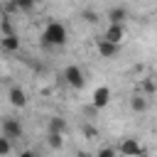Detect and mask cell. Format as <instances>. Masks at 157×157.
<instances>
[{"label": "cell", "instance_id": "6da1fadb", "mask_svg": "<svg viewBox=\"0 0 157 157\" xmlns=\"http://www.w3.org/2000/svg\"><path fill=\"white\" fill-rule=\"evenodd\" d=\"M39 39H42V47H47V49L64 47V44H66V39H69V32H66V27H64L61 22L52 20V22H47V25H44V29H42Z\"/></svg>", "mask_w": 157, "mask_h": 157}, {"label": "cell", "instance_id": "7a4b0ae2", "mask_svg": "<svg viewBox=\"0 0 157 157\" xmlns=\"http://www.w3.org/2000/svg\"><path fill=\"white\" fill-rule=\"evenodd\" d=\"M61 78H64V83H66V86H71V88H83V83H86L83 71H81L76 64L66 66V69H64V74H61Z\"/></svg>", "mask_w": 157, "mask_h": 157}, {"label": "cell", "instance_id": "3957f363", "mask_svg": "<svg viewBox=\"0 0 157 157\" xmlns=\"http://www.w3.org/2000/svg\"><path fill=\"white\" fill-rule=\"evenodd\" d=\"M0 128H2V135H5V137H10V140H20V137H22V132H25V130H22V123H20L17 118H10V115H7V118H2Z\"/></svg>", "mask_w": 157, "mask_h": 157}, {"label": "cell", "instance_id": "277c9868", "mask_svg": "<svg viewBox=\"0 0 157 157\" xmlns=\"http://www.w3.org/2000/svg\"><path fill=\"white\" fill-rule=\"evenodd\" d=\"M142 150V145H140V140L137 137H123L120 140V145H118V155L120 157H137V152Z\"/></svg>", "mask_w": 157, "mask_h": 157}, {"label": "cell", "instance_id": "5b68a950", "mask_svg": "<svg viewBox=\"0 0 157 157\" xmlns=\"http://www.w3.org/2000/svg\"><path fill=\"white\" fill-rule=\"evenodd\" d=\"M118 47H120V44H113V42H108L105 37H101V39L96 42V52H98L103 59H110V56H115V54H118Z\"/></svg>", "mask_w": 157, "mask_h": 157}, {"label": "cell", "instance_id": "8992f818", "mask_svg": "<svg viewBox=\"0 0 157 157\" xmlns=\"http://www.w3.org/2000/svg\"><path fill=\"white\" fill-rule=\"evenodd\" d=\"M93 108H105L108 103H110V88L108 86H98L96 91H93Z\"/></svg>", "mask_w": 157, "mask_h": 157}, {"label": "cell", "instance_id": "52a82bcc", "mask_svg": "<svg viewBox=\"0 0 157 157\" xmlns=\"http://www.w3.org/2000/svg\"><path fill=\"white\" fill-rule=\"evenodd\" d=\"M7 98H10V105H15V108H25L27 105V93L20 86H12L10 93H7Z\"/></svg>", "mask_w": 157, "mask_h": 157}, {"label": "cell", "instance_id": "ba28073f", "mask_svg": "<svg viewBox=\"0 0 157 157\" xmlns=\"http://www.w3.org/2000/svg\"><path fill=\"white\" fill-rule=\"evenodd\" d=\"M108 42H113V44H120L123 39H125V29H123V25H108V29H105V34H103Z\"/></svg>", "mask_w": 157, "mask_h": 157}, {"label": "cell", "instance_id": "9c48e42d", "mask_svg": "<svg viewBox=\"0 0 157 157\" xmlns=\"http://www.w3.org/2000/svg\"><path fill=\"white\" fill-rule=\"evenodd\" d=\"M125 20H128V10L125 7L118 5V7H110L108 10V25H123Z\"/></svg>", "mask_w": 157, "mask_h": 157}, {"label": "cell", "instance_id": "30bf717a", "mask_svg": "<svg viewBox=\"0 0 157 157\" xmlns=\"http://www.w3.org/2000/svg\"><path fill=\"white\" fill-rule=\"evenodd\" d=\"M0 49H5V52H20V37L17 34H2V39H0Z\"/></svg>", "mask_w": 157, "mask_h": 157}, {"label": "cell", "instance_id": "8fae6325", "mask_svg": "<svg viewBox=\"0 0 157 157\" xmlns=\"http://www.w3.org/2000/svg\"><path fill=\"white\" fill-rule=\"evenodd\" d=\"M130 108H132L135 113H145V110H147V96L132 93V96H130Z\"/></svg>", "mask_w": 157, "mask_h": 157}, {"label": "cell", "instance_id": "7c38bea8", "mask_svg": "<svg viewBox=\"0 0 157 157\" xmlns=\"http://www.w3.org/2000/svg\"><path fill=\"white\" fill-rule=\"evenodd\" d=\"M49 132H59V135H64V132H66V120H64L61 115L49 118Z\"/></svg>", "mask_w": 157, "mask_h": 157}, {"label": "cell", "instance_id": "4fadbf2b", "mask_svg": "<svg viewBox=\"0 0 157 157\" xmlns=\"http://www.w3.org/2000/svg\"><path fill=\"white\" fill-rule=\"evenodd\" d=\"M155 91H157V83H155L152 76H150V78H142L140 86H137V93H142V96H150V93H155Z\"/></svg>", "mask_w": 157, "mask_h": 157}, {"label": "cell", "instance_id": "5bb4252c", "mask_svg": "<svg viewBox=\"0 0 157 157\" xmlns=\"http://www.w3.org/2000/svg\"><path fill=\"white\" fill-rule=\"evenodd\" d=\"M47 145H49L52 150H61V147H64V135H59V132H47Z\"/></svg>", "mask_w": 157, "mask_h": 157}, {"label": "cell", "instance_id": "9a60e30c", "mask_svg": "<svg viewBox=\"0 0 157 157\" xmlns=\"http://www.w3.org/2000/svg\"><path fill=\"white\" fill-rule=\"evenodd\" d=\"M10 150H12V140L5 137V135H0V157H7Z\"/></svg>", "mask_w": 157, "mask_h": 157}, {"label": "cell", "instance_id": "2e32d148", "mask_svg": "<svg viewBox=\"0 0 157 157\" xmlns=\"http://www.w3.org/2000/svg\"><path fill=\"white\" fill-rule=\"evenodd\" d=\"M96 157H118V150L115 147H101L96 152Z\"/></svg>", "mask_w": 157, "mask_h": 157}, {"label": "cell", "instance_id": "e0dca14e", "mask_svg": "<svg viewBox=\"0 0 157 157\" xmlns=\"http://www.w3.org/2000/svg\"><path fill=\"white\" fill-rule=\"evenodd\" d=\"M81 17H83L88 25H96V22H98V15H96L93 10H83V12H81Z\"/></svg>", "mask_w": 157, "mask_h": 157}, {"label": "cell", "instance_id": "ac0fdd59", "mask_svg": "<svg viewBox=\"0 0 157 157\" xmlns=\"http://www.w3.org/2000/svg\"><path fill=\"white\" fill-rule=\"evenodd\" d=\"M15 5L22 10H29V7H34V0H15Z\"/></svg>", "mask_w": 157, "mask_h": 157}, {"label": "cell", "instance_id": "d6986e66", "mask_svg": "<svg viewBox=\"0 0 157 157\" xmlns=\"http://www.w3.org/2000/svg\"><path fill=\"white\" fill-rule=\"evenodd\" d=\"M0 27H2V34H15V32H12V25H10L7 20H2V22H0Z\"/></svg>", "mask_w": 157, "mask_h": 157}, {"label": "cell", "instance_id": "ffe728a7", "mask_svg": "<svg viewBox=\"0 0 157 157\" xmlns=\"http://www.w3.org/2000/svg\"><path fill=\"white\" fill-rule=\"evenodd\" d=\"M17 157H37V152H32V150H22Z\"/></svg>", "mask_w": 157, "mask_h": 157}, {"label": "cell", "instance_id": "44dd1931", "mask_svg": "<svg viewBox=\"0 0 157 157\" xmlns=\"http://www.w3.org/2000/svg\"><path fill=\"white\" fill-rule=\"evenodd\" d=\"M137 157H150V152H147V150H145V147H142V150H140V152H137Z\"/></svg>", "mask_w": 157, "mask_h": 157}, {"label": "cell", "instance_id": "7402d4cb", "mask_svg": "<svg viewBox=\"0 0 157 157\" xmlns=\"http://www.w3.org/2000/svg\"><path fill=\"white\" fill-rule=\"evenodd\" d=\"M76 157H91L88 152H76Z\"/></svg>", "mask_w": 157, "mask_h": 157}, {"label": "cell", "instance_id": "603a6c76", "mask_svg": "<svg viewBox=\"0 0 157 157\" xmlns=\"http://www.w3.org/2000/svg\"><path fill=\"white\" fill-rule=\"evenodd\" d=\"M152 78H155V83H157V71H155V76H152Z\"/></svg>", "mask_w": 157, "mask_h": 157}, {"label": "cell", "instance_id": "cb8c5ba5", "mask_svg": "<svg viewBox=\"0 0 157 157\" xmlns=\"http://www.w3.org/2000/svg\"><path fill=\"white\" fill-rule=\"evenodd\" d=\"M37 2H42V0H34V5H37Z\"/></svg>", "mask_w": 157, "mask_h": 157}]
</instances>
